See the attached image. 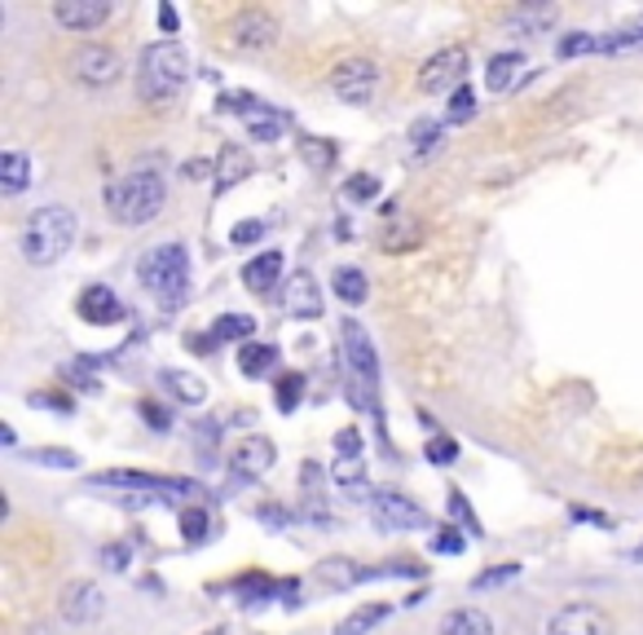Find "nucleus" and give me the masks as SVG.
<instances>
[{
    "instance_id": "obj_1",
    "label": "nucleus",
    "mask_w": 643,
    "mask_h": 635,
    "mask_svg": "<svg viewBox=\"0 0 643 635\" xmlns=\"http://www.w3.org/2000/svg\"><path fill=\"white\" fill-rule=\"evenodd\" d=\"M163 199H168V186L150 168L124 172L102 190V203H106L111 221H120V225H150L163 212Z\"/></svg>"
},
{
    "instance_id": "obj_2",
    "label": "nucleus",
    "mask_w": 643,
    "mask_h": 635,
    "mask_svg": "<svg viewBox=\"0 0 643 635\" xmlns=\"http://www.w3.org/2000/svg\"><path fill=\"white\" fill-rule=\"evenodd\" d=\"M340 341H345V358H349V398H353V406L366 411L375 424H384V411H380V354H375L366 327L358 323V318H345Z\"/></svg>"
},
{
    "instance_id": "obj_3",
    "label": "nucleus",
    "mask_w": 643,
    "mask_h": 635,
    "mask_svg": "<svg viewBox=\"0 0 643 635\" xmlns=\"http://www.w3.org/2000/svg\"><path fill=\"white\" fill-rule=\"evenodd\" d=\"M190 80V54L177 41H155L142 54V71H137V98L146 107H168Z\"/></svg>"
},
{
    "instance_id": "obj_4",
    "label": "nucleus",
    "mask_w": 643,
    "mask_h": 635,
    "mask_svg": "<svg viewBox=\"0 0 643 635\" xmlns=\"http://www.w3.org/2000/svg\"><path fill=\"white\" fill-rule=\"evenodd\" d=\"M76 243V212L67 208H41L23 221V260L27 265H54L67 256V247Z\"/></svg>"
},
{
    "instance_id": "obj_5",
    "label": "nucleus",
    "mask_w": 643,
    "mask_h": 635,
    "mask_svg": "<svg viewBox=\"0 0 643 635\" xmlns=\"http://www.w3.org/2000/svg\"><path fill=\"white\" fill-rule=\"evenodd\" d=\"M137 278L163 309H177L185 300V282H190V252L181 243H159L142 256Z\"/></svg>"
},
{
    "instance_id": "obj_6",
    "label": "nucleus",
    "mask_w": 643,
    "mask_h": 635,
    "mask_svg": "<svg viewBox=\"0 0 643 635\" xmlns=\"http://www.w3.org/2000/svg\"><path fill=\"white\" fill-rule=\"evenodd\" d=\"M375 85H380V67L371 58H345L336 71H331V89L340 102L349 107H366L375 98Z\"/></svg>"
},
{
    "instance_id": "obj_7",
    "label": "nucleus",
    "mask_w": 643,
    "mask_h": 635,
    "mask_svg": "<svg viewBox=\"0 0 643 635\" xmlns=\"http://www.w3.org/2000/svg\"><path fill=\"white\" fill-rule=\"evenodd\" d=\"M463 76H467V49L463 45H450L441 54H432L419 71V89L424 93H459L463 89Z\"/></svg>"
},
{
    "instance_id": "obj_8",
    "label": "nucleus",
    "mask_w": 643,
    "mask_h": 635,
    "mask_svg": "<svg viewBox=\"0 0 643 635\" xmlns=\"http://www.w3.org/2000/svg\"><path fill=\"white\" fill-rule=\"evenodd\" d=\"M120 71H124V63H120V54L106 49V45H80V49L71 54V76H76L80 85H89V89L115 85Z\"/></svg>"
},
{
    "instance_id": "obj_9",
    "label": "nucleus",
    "mask_w": 643,
    "mask_h": 635,
    "mask_svg": "<svg viewBox=\"0 0 643 635\" xmlns=\"http://www.w3.org/2000/svg\"><path fill=\"white\" fill-rule=\"evenodd\" d=\"M371 516L380 530H428V516L415 499H406L402 490H375L371 499Z\"/></svg>"
},
{
    "instance_id": "obj_10",
    "label": "nucleus",
    "mask_w": 643,
    "mask_h": 635,
    "mask_svg": "<svg viewBox=\"0 0 643 635\" xmlns=\"http://www.w3.org/2000/svg\"><path fill=\"white\" fill-rule=\"evenodd\" d=\"M546 635H617V626L599 604H564L551 613Z\"/></svg>"
},
{
    "instance_id": "obj_11",
    "label": "nucleus",
    "mask_w": 643,
    "mask_h": 635,
    "mask_svg": "<svg viewBox=\"0 0 643 635\" xmlns=\"http://www.w3.org/2000/svg\"><path fill=\"white\" fill-rule=\"evenodd\" d=\"M282 309H286V318H295V323H313V318H322V291H317V278L308 269H295L282 282Z\"/></svg>"
},
{
    "instance_id": "obj_12",
    "label": "nucleus",
    "mask_w": 643,
    "mask_h": 635,
    "mask_svg": "<svg viewBox=\"0 0 643 635\" xmlns=\"http://www.w3.org/2000/svg\"><path fill=\"white\" fill-rule=\"evenodd\" d=\"M54 19L67 32H98L111 23V0H58Z\"/></svg>"
},
{
    "instance_id": "obj_13",
    "label": "nucleus",
    "mask_w": 643,
    "mask_h": 635,
    "mask_svg": "<svg viewBox=\"0 0 643 635\" xmlns=\"http://www.w3.org/2000/svg\"><path fill=\"white\" fill-rule=\"evenodd\" d=\"M76 313L84 318L89 327H115L120 318H124V304H120V296H115L106 282H93V287H84V291H80Z\"/></svg>"
},
{
    "instance_id": "obj_14",
    "label": "nucleus",
    "mask_w": 643,
    "mask_h": 635,
    "mask_svg": "<svg viewBox=\"0 0 643 635\" xmlns=\"http://www.w3.org/2000/svg\"><path fill=\"white\" fill-rule=\"evenodd\" d=\"M58 609H63V617H67L71 626H84V622H98V617H102L106 600H102V587H98V582H71V587L63 591Z\"/></svg>"
},
{
    "instance_id": "obj_15",
    "label": "nucleus",
    "mask_w": 643,
    "mask_h": 635,
    "mask_svg": "<svg viewBox=\"0 0 643 635\" xmlns=\"http://www.w3.org/2000/svg\"><path fill=\"white\" fill-rule=\"evenodd\" d=\"M229 36H234L238 49H269V45L278 41V19L264 14V10H242V14L234 19Z\"/></svg>"
},
{
    "instance_id": "obj_16",
    "label": "nucleus",
    "mask_w": 643,
    "mask_h": 635,
    "mask_svg": "<svg viewBox=\"0 0 643 635\" xmlns=\"http://www.w3.org/2000/svg\"><path fill=\"white\" fill-rule=\"evenodd\" d=\"M93 486H124V490H168V494L185 490V494H199V486H194V481H181V477H155V472H124V468H115V472H98V477H93Z\"/></svg>"
},
{
    "instance_id": "obj_17",
    "label": "nucleus",
    "mask_w": 643,
    "mask_h": 635,
    "mask_svg": "<svg viewBox=\"0 0 643 635\" xmlns=\"http://www.w3.org/2000/svg\"><path fill=\"white\" fill-rule=\"evenodd\" d=\"M273 459H278V450H273V442H269V437H247V442L234 450L229 472H234V477L256 481V477H264V472L273 468Z\"/></svg>"
},
{
    "instance_id": "obj_18",
    "label": "nucleus",
    "mask_w": 643,
    "mask_h": 635,
    "mask_svg": "<svg viewBox=\"0 0 643 635\" xmlns=\"http://www.w3.org/2000/svg\"><path fill=\"white\" fill-rule=\"evenodd\" d=\"M380 573L384 569H358V560H349V556H331V560L317 565V582L331 587V591H345V587L366 582V578H380Z\"/></svg>"
},
{
    "instance_id": "obj_19",
    "label": "nucleus",
    "mask_w": 643,
    "mask_h": 635,
    "mask_svg": "<svg viewBox=\"0 0 643 635\" xmlns=\"http://www.w3.org/2000/svg\"><path fill=\"white\" fill-rule=\"evenodd\" d=\"M242 282L256 291V296H269L273 291V282H282V252H260L256 260H247L242 265Z\"/></svg>"
},
{
    "instance_id": "obj_20",
    "label": "nucleus",
    "mask_w": 643,
    "mask_h": 635,
    "mask_svg": "<svg viewBox=\"0 0 643 635\" xmlns=\"http://www.w3.org/2000/svg\"><path fill=\"white\" fill-rule=\"evenodd\" d=\"M251 168H256V164H251V155H247L242 146H225V151H221V164H216V190L225 194L229 186L247 181V177H251Z\"/></svg>"
},
{
    "instance_id": "obj_21",
    "label": "nucleus",
    "mask_w": 643,
    "mask_h": 635,
    "mask_svg": "<svg viewBox=\"0 0 643 635\" xmlns=\"http://www.w3.org/2000/svg\"><path fill=\"white\" fill-rule=\"evenodd\" d=\"M242 124H247V133H251L256 142H278V137H282V129H286V115L260 102V107H251V111L242 115Z\"/></svg>"
},
{
    "instance_id": "obj_22",
    "label": "nucleus",
    "mask_w": 643,
    "mask_h": 635,
    "mask_svg": "<svg viewBox=\"0 0 643 635\" xmlns=\"http://www.w3.org/2000/svg\"><path fill=\"white\" fill-rule=\"evenodd\" d=\"M331 477L349 490V499H375V494H366V459L362 455H340Z\"/></svg>"
},
{
    "instance_id": "obj_23",
    "label": "nucleus",
    "mask_w": 643,
    "mask_h": 635,
    "mask_svg": "<svg viewBox=\"0 0 643 635\" xmlns=\"http://www.w3.org/2000/svg\"><path fill=\"white\" fill-rule=\"evenodd\" d=\"M441 635H494V622L481 609H450L441 617Z\"/></svg>"
},
{
    "instance_id": "obj_24",
    "label": "nucleus",
    "mask_w": 643,
    "mask_h": 635,
    "mask_svg": "<svg viewBox=\"0 0 643 635\" xmlns=\"http://www.w3.org/2000/svg\"><path fill=\"white\" fill-rule=\"evenodd\" d=\"M630 49H643V14L599 36V54H630Z\"/></svg>"
},
{
    "instance_id": "obj_25",
    "label": "nucleus",
    "mask_w": 643,
    "mask_h": 635,
    "mask_svg": "<svg viewBox=\"0 0 643 635\" xmlns=\"http://www.w3.org/2000/svg\"><path fill=\"white\" fill-rule=\"evenodd\" d=\"M520 67H524L520 54H494L489 67H485V89H489V93H507V89L516 85V71H520Z\"/></svg>"
},
{
    "instance_id": "obj_26",
    "label": "nucleus",
    "mask_w": 643,
    "mask_h": 635,
    "mask_svg": "<svg viewBox=\"0 0 643 635\" xmlns=\"http://www.w3.org/2000/svg\"><path fill=\"white\" fill-rule=\"evenodd\" d=\"M159 385H163L177 402H185V406H199V402L207 398V385H203L199 376H190V371H163Z\"/></svg>"
},
{
    "instance_id": "obj_27",
    "label": "nucleus",
    "mask_w": 643,
    "mask_h": 635,
    "mask_svg": "<svg viewBox=\"0 0 643 635\" xmlns=\"http://www.w3.org/2000/svg\"><path fill=\"white\" fill-rule=\"evenodd\" d=\"M27 181H32V159L23 151H5V155H0V186H5V194L27 190Z\"/></svg>"
},
{
    "instance_id": "obj_28",
    "label": "nucleus",
    "mask_w": 643,
    "mask_h": 635,
    "mask_svg": "<svg viewBox=\"0 0 643 635\" xmlns=\"http://www.w3.org/2000/svg\"><path fill=\"white\" fill-rule=\"evenodd\" d=\"M331 287H336V296L345 300V304H362L366 296H371V287H366V274L362 269H353V265H340L336 274H331Z\"/></svg>"
},
{
    "instance_id": "obj_29",
    "label": "nucleus",
    "mask_w": 643,
    "mask_h": 635,
    "mask_svg": "<svg viewBox=\"0 0 643 635\" xmlns=\"http://www.w3.org/2000/svg\"><path fill=\"white\" fill-rule=\"evenodd\" d=\"M278 367V349L273 345H260V341H251V345H242V354H238V371L242 376H269Z\"/></svg>"
},
{
    "instance_id": "obj_30",
    "label": "nucleus",
    "mask_w": 643,
    "mask_h": 635,
    "mask_svg": "<svg viewBox=\"0 0 643 635\" xmlns=\"http://www.w3.org/2000/svg\"><path fill=\"white\" fill-rule=\"evenodd\" d=\"M251 332H256V318H247V313H221L216 327H212V341H216V345H221V341H242V345H251Z\"/></svg>"
},
{
    "instance_id": "obj_31",
    "label": "nucleus",
    "mask_w": 643,
    "mask_h": 635,
    "mask_svg": "<svg viewBox=\"0 0 643 635\" xmlns=\"http://www.w3.org/2000/svg\"><path fill=\"white\" fill-rule=\"evenodd\" d=\"M388 617V604H362V609H353L340 626H336V635H366L371 626H380Z\"/></svg>"
},
{
    "instance_id": "obj_32",
    "label": "nucleus",
    "mask_w": 643,
    "mask_h": 635,
    "mask_svg": "<svg viewBox=\"0 0 643 635\" xmlns=\"http://www.w3.org/2000/svg\"><path fill=\"white\" fill-rule=\"evenodd\" d=\"M586 54H599V36H590V32H568V36H560V45H555V58H560V63L586 58Z\"/></svg>"
},
{
    "instance_id": "obj_33",
    "label": "nucleus",
    "mask_w": 643,
    "mask_h": 635,
    "mask_svg": "<svg viewBox=\"0 0 643 635\" xmlns=\"http://www.w3.org/2000/svg\"><path fill=\"white\" fill-rule=\"evenodd\" d=\"M551 23H555V10H516V14L507 19V27H511V32H524V36L546 32Z\"/></svg>"
},
{
    "instance_id": "obj_34",
    "label": "nucleus",
    "mask_w": 643,
    "mask_h": 635,
    "mask_svg": "<svg viewBox=\"0 0 643 635\" xmlns=\"http://www.w3.org/2000/svg\"><path fill=\"white\" fill-rule=\"evenodd\" d=\"M300 398H304V376H300V371H286V376L278 380V393H273L278 411H295Z\"/></svg>"
},
{
    "instance_id": "obj_35",
    "label": "nucleus",
    "mask_w": 643,
    "mask_h": 635,
    "mask_svg": "<svg viewBox=\"0 0 643 635\" xmlns=\"http://www.w3.org/2000/svg\"><path fill=\"white\" fill-rule=\"evenodd\" d=\"M410 142H415V159L432 155L437 142H441V124H437V120H419V124L410 129Z\"/></svg>"
},
{
    "instance_id": "obj_36",
    "label": "nucleus",
    "mask_w": 643,
    "mask_h": 635,
    "mask_svg": "<svg viewBox=\"0 0 643 635\" xmlns=\"http://www.w3.org/2000/svg\"><path fill=\"white\" fill-rule=\"evenodd\" d=\"M300 155H304L313 168H331V164H336V146H331V142H317V137H304V142H300Z\"/></svg>"
},
{
    "instance_id": "obj_37",
    "label": "nucleus",
    "mask_w": 643,
    "mask_h": 635,
    "mask_svg": "<svg viewBox=\"0 0 643 635\" xmlns=\"http://www.w3.org/2000/svg\"><path fill=\"white\" fill-rule=\"evenodd\" d=\"M472 115H476V98H472V89L463 85L459 93H450V111H445V120H450V124H467Z\"/></svg>"
},
{
    "instance_id": "obj_38",
    "label": "nucleus",
    "mask_w": 643,
    "mask_h": 635,
    "mask_svg": "<svg viewBox=\"0 0 643 635\" xmlns=\"http://www.w3.org/2000/svg\"><path fill=\"white\" fill-rule=\"evenodd\" d=\"M181 530H185V543H203L207 530H212V521H207L203 508H185V512H181Z\"/></svg>"
},
{
    "instance_id": "obj_39",
    "label": "nucleus",
    "mask_w": 643,
    "mask_h": 635,
    "mask_svg": "<svg viewBox=\"0 0 643 635\" xmlns=\"http://www.w3.org/2000/svg\"><path fill=\"white\" fill-rule=\"evenodd\" d=\"M424 455H428L432 464H441V468H445V464H454V459H459V442H454V437H432Z\"/></svg>"
},
{
    "instance_id": "obj_40",
    "label": "nucleus",
    "mask_w": 643,
    "mask_h": 635,
    "mask_svg": "<svg viewBox=\"0 0 643 635\" xmlns=\"http://www.w3.org/2000/svg\"><path fill=\"white\" fill-rule=\"evenodd\" d=\"M251 107H260L251 93H238V89H229V93H221V111L225 115H247Z\"/></svg>"
},
{
    "instance_id": "obj_41",
    "label": "nucleus",
    "mask_w": 643,
    "mask_h": 635,
    "mask_svg": "<svg viewBox=\"0 0 643 635\" xmlns=\"http://www.w3.org/2000/svg\"><path fill=\"white\" fill-rule=\"evenodd\" d=\"M32 464H45V468H76V450H32Z\"/></svg>"
},
{
    "instance_id": "obj_42",
    "label": "nucleus",
    "mask_w": 643,
    "mask_h": 635,
    "mask_svg": "<svg viewBox=\"0 0 643 635\" xmlns=\"http://www.w3.org/2000/svg\"><path fill=\"white\" fill-rule=\"evenodd\" d=\"M432 547H437V552H445V556H459V552L467 547V538H463L459 530H450V525H445V530H437V534H432Z\"/></svg>"
},
{
    "instance_id": "obj_43",
    "label": "nucleus",
    "mask_w": 643,
    "mask_h": 635,
    "mask_svg": "<svg viewBox=\"0 0 643 635\" xmlns=\"http://www.w3.org/2000/svg\"><path fill=\"white\" fill-rule=\"evenodd\" d=\"M264 234V221H238L234 230H229V243L234 247H247V243H256Z\"/></svg>"
},
{
    "instance_id": "obj_44",
    "label": "nucleus",
    "mask_w": 643,
    "mask_h": 635,
    "mask_svg": "<svg viewBox=\"0 0 643 635\" xmlns=\"http://www.w3.org/2000/svg\"><path fill=\"white\" fill-rule=\"evenodd\" d=\"M375 190H380V181H375V177H358V181H349V186H345V199H371Z\"/></svg>"
},
{
    "instance_id": "obj_45",
    "label": "nucleus",
    "mask_w": 643,
    "mask_h": 635,
    "mask_svg": "<svg viewBox=\"0 0 643 635\" xmlns=\"http://www.w3.org/2000/svg\"><path fill=\"white\" fill-rule=\"evenodd\" d=\"M336 450H340V455H362V433H358V428L336 433Z\"/></svg>"
},
{
    "instance_id": "obj_46",
    "label": "nucleus",
    "mask_w": 643,
    "mask_h": 635,
    "mask_svg": "<svg viewBox=\"0 0 643 635\" xmlns=\"http://www.w3.org/2000/svg\"><path fill=\"white\" fill-rule=\"evenodd\" d=\"M142 415L150 420V428H168V415H163L155 402H142Z\"/></svg>"
},
{
    "instance_id": "obj_47",
    "label": "nucleus",
    "mask_w": 643,
    "mask_h": 635,
    "mask_svg": "<svg viewBox=\"0 0 643 635\" xmlns=\"http://www.w3.org/2000/svg\"><path fill=\"white\" fill-rule=\"evenodd\" d=\"M260 521H269V525H286V521H291V512L269 503V508H260Z\"/></svg>"
},
{
    "instance_id": "obj_48",
    "label": "nucleus",
    "mask_w": 643,
    "mask_h": 635,
    "mask_svg": "<svg viewBox=\"0 0 643 635\" xmlns=\"http://www.w3.org/2000/svg\"><path fill=\"white\" fill-rule=\"evenodd\" d=\"M507 578H516V565H507V569H498V573H481L476 587H494V582H507Z\"/></svg>"
},
{
    "instance_id": "obj_49",
    "label": "nucleus",
    "mask_w": 643,
    "mask_h": 635,
    "mask_svg": "<svg viewBox=\"0 0 643 635\" xmlns=\"http://www.w3.org/2000/svg\"><path fill=\"white\" fill-rule=\"evenodd\" d=\"M159 27L163 32H177V10L172 5H159Z\"/></svg>"
},
{
    "instance_id": "obj_50",
    "label": "nucleus",
    "mask_w": 643,
    "mask_h": 635,
    "mask_svg": "<svg viewBox=\"0 0 643 635\" xmlns=\"http://www.w3.org/2000/svg\"><path fill=\"white\" fill-rule=\"evenodd\" d=\"M106 560H111V569H124V560H128V547H120V543H115V547L106 552Z\"/></svg>"
},
{
    "instance_id": "obj_51",
    "label": "nucleus",
    "mask_w": 643,
    "mask_h": 635,
    "mask_svg": "<svg viewBox=\"0 0 643 635\" xmlns=\"http://www.w3.org/2000/svg\"><path fill=\"white\" fill-rule=\"evenodd\" d=\"M634 560H643V543H639V547H634Z\"/></svg>"
},
{
    "instance_id": "obj_52",
    "label": "nucleus",
    "mask_w": 643,
    "mask_h": 635,
    "mask_svg": "<svg viewBox=\"0 0 643 635\" xmlns=\"http://www.w3.org/2000/svg\"><path fill=\"white\" fill-rule=\"evenodd\" d=\"M207 635H225V631H207Z\"/></svg>"
}]
</instances>
